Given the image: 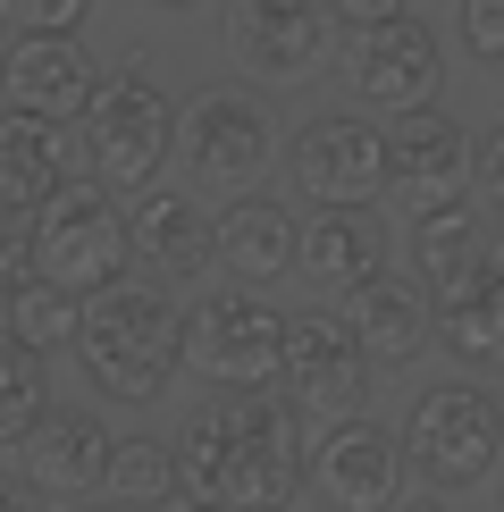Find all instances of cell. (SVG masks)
I'll use <instances>...</instances> for the list:
<instances>
[{"label": "cell", "instance_id": "1", "mask_svg": "<svg viewBox=\"0 0 504 512\" xmlns=\"http://www.w3.org/2000/svg\"><path fill=\"white\" fill-rule=\"evenodd\" d=\"M185 496H210L227 512H286L294 479H311L303 420L286 395H219L177 445Z\"/></svg>", "mask_w": 504, "mask_h": 512}, {"label": "cell", "instance_id": "2", "mask_svg": "<svg viewBox=\"0 0 504 512\" xmlns=\"http://www.w3.org/2000/svg\"><path fill=\"white\" fill-rule=\"evenodd\" d=\"M76 361L110 403H160L168 378L185 370V311L160 286H110L84 303Z\"/></svg>", "mask_w": 504, "mask_h": 512}, {"label": "cell", "instance_id": "3", "mask_svg": "<svg viewBox=\"0 0 504 512\" xmlns=\"http://www.w3.org/2000/svg\"><path fill=\"white\" fill-rule=\"evenodd\" d=\"M185 143V118H177V101L160 93V76L143 68V59H126V68L101 76V93H93V110H84L76 126V152H84V177L101 185V194H152L160 185V160Z\"/></svg>", "mask_w": 504, "mask_h": 512}, {"label": "cell", "instance_id": "4", "mask_svg": "<svg viewBox=\"0 0 504 512\" xmlns=\"http://www.w3.org/2000/svg\"><path fill=\"white\" fill-rule=\"evenodd\" d=\"M26 244H34V277L68 294H110L126 286V261H135V236H126V202L101 194L93 177H68L51 202L26 219Z\"/></svg>", "mask_w": 504, "mask_h": 512}, {"label": "cell", "instance_id": "5", "mask_svg": "<svg viewBox=\"0 0 504 512\" xmlns=\"http://www.w3.org/2000/svg\"><path fill=\"white\" fill-rule=\"evenodd\" d=\"M404 462L429 496H471L504 462V412L479 387H429L404 412Z\"/></svg>", "mask_w": 504, "mask_h": 512}, {"label": "cell", "instance_id": "6", "mask_svg": "<svg viewBox=\"0 0 504 512\" xmlns=\"http://www.w3.org/2000/svg\"><path fill=\"white\" fill-rule=\"evenodd\" d=\"M286 328L294 319L261 294H202L185 311V370H202L219 395H269L286 378Z\"/></svg>", "mask_w": 504, "mask_h": 512}, {"label": "cell", "instance_id": "7", "mask_svg": "<svg viewBox=\"0 0 504 512\" xmlns=\"http://www.w3.org/2000/svg\"><path fill=\"white\" fill-rule=\"evenodd\" d=\"M370 353L353 345L345 319H294L286 328V403L303 429H336V420H362L370 412Z\"/></svg>", "mask_w": 504, "mask_h": 512}, {"label": "cell", "instance_id": "8", "mask_svg": "<svg viewBox=\"0 0 504 512\" xmlns=\"http://www.w3.org/2000/svg\"><path fill=\"white\" fill-rule=\"evenodd\" d=\"M479 185V152L471 135L446 110H412L387 126V194L404 219H437V210H462V194Z\"/></svg>", "mask_w": 504, "mask_h": 512}, {"label": "cell", "instance_id": "9", "mask_svg": "<svg viewBox=\"0 0 504 512\" xmlns=\"http://www.w3.org/2000/svg\"><path fill=\"white\" fill-rule=\"evenodd\" d=\"M345 84L362 93V110H387V118L437 110V93H446V51H437L429 26L395 17V26L345 34Z\"/></svg>", "mask_w": 504, "mask_h": 512}, {"label": "cell", "instance_id": "10", "mask_svg": "<svg viewBox=\"0 0 504 512\" xmlns=\"http://www.w3.org/2000/svg\"><path fill=\"white\" fill-rule=\"evenodd\" d=\"M404 429H378V420H336V429L311 445V496L328 512H395L404 504Z\"/></svg>", "mask_w": 504, "mask_h": 512}, {"label": "cell", "instance_id": "11", "mask_svg": "<svg viewBox=\"0 0 504 512\" xmlns=\"http://www.w3.org/2000/svg\"><path fill=\"white\" fill-rule=\"evenodd\" d=\"M294 185L311 210H370L387 194V126L370 118H311L294 135Z\"/></svg>", "mask_w": 504, "mask_h": 512}, {"label": "cell", "instance_id": "12", "mask_svg": "<svg viewBox=\"0 0 504 512\" xmlns=\"http://www.w3.org/2000/svg\"><path fill=\"white\" fill-rule=\"evenodd\" d=\"M278 160V126L252 93H202L185 110V168L210 194H252V177Z\"/></svg>", "mask_w": 504, "mask_h": 512}, {"label": "cell", "instance_id": "13", "mask_svg": "<svg viewBox=\"0 0 504 512\" xmlns=\"http://www.w3.org/2000/svg\"><path fill=\"white\" fill-rule=\"evenodd\" d=\"M101 93V68L84 59L76 34H17L9 59H0V101L17 118H42V126H84Z\"/></svg>", "mask_w": 504, "mask_h": 512}, {"label": "cell", "instance_id": "14", "mask_svg": "<svg viewBox=\"0 0 504 512\" xmlns=\"http://www.w3.org/2000/svg\"><path fill=\"white\" fill-rule=\"evenodd\" d=\"M328 34H336L328 0H236L227 9V42H236L244 76H261V84L311 76L328 59Z\"/></svg>", "mask_w": 504, "mask_h": 512}, {"label": "cell", "instance_id": "15", "mask_svg": "<svg viewBox=\"0 0 504 512\" xmlns=\"http://www.w3.org/2000/svg\"><path fill=\"white\" fill-rule=\"evenodd\" d=\"M126 236H135V261L152 269V286H194L219 261V219H202L194 194H177V185H152L126 202Z\"/></svg>", "mask_w": 504, "mask_h": 512}, {"label": "cell", "instance_id": "16", "mask_svg": "<svg viewBox=\"0 0 504 512\" xmlns=\"http://www.w3.org/2000/svg\"><path fill=\"white\" fill-rule=\"evenodd\" d=\"M345 328H353V345L370 353V370H404V361L429 345L437 303H429V286H420V277L378 269L370 286H353V294H345Z\"/></svg>", "mask_w": 504, "mask_h": 512}, {"label": "cell", "instance_id": "17", "mask_svg": "<svg viewBox=\"0 0 504 512\" xmlns=\"http://www.w3.org/2000/svg\"><path fill=\"white\" fill-rule=\"evenodd\" d=\"M110 429H101L93 412H59L17 445V462H26V487H42V496H93V487H110Z\"/></svg>", "mask_w": 504, "mask_h": 512}, {"label": "cell", "instance_id": "18", "mask_svg": "<svg viewBox=\"0 0 504 512\" xmlns=\"http://www.w3.org/2000/svg\"><path fill=\"white\" fill-rule=\"evenodd\" d=\"M68 126H42L0 110V219H34L42 202L68 185Z\"/></svg>", "mask_w": 504, "mask_h": 512}, {"label": "cell", "instance_id": "19", "mask_svg": "<svg viewBox=\"0 0 504 512\" xmlns=\"http://www.w3.org/2000/svg\"><path fill=\"white\" fill-rule=\"evenodd\" d=\"M294 252H303V219H294L286 202H269V194H236L219 210V261L252 277V286H269V277H286L294 269Z\"/></svg>", "mask_w": 504, "mask_h": 512}, {"label": "cell", "instance_id": "20", "mask_svg": "<svg viewBox=\"0 0 504 512\" xmlns=\"http://www.w3.org/2000/svg\"><path fill=\"white\" fill-rule=\"evenodd\" d=\"M294 269L320 277V286H345V294H353V286H370V277L387 269V236H378L370 210H311Z\"/></svg>", "mask_w": 504, "mask_h": 512}, {"label": "cell", "instance_id": "21", "mask_svg": "<svg viewBox=\"0 0 504 512\" xmlns=\"http://www.w3.org/2000/svg\"><path fill=\"white\" fill-rule=\"evenodd\" d=\"M488 244H479L471 210H437V219H412V277L429 286V303H446L454 286H471Z\"/></svg>", "mask_w": 504, "mask_h": 512}, {"label": "cell", "instance_id": "22", "mask_svg": "<svg viewBox=\"0 0 504 512\" xmlns=\"http://www.w3.org/2000/svg\"><path fill=\"white\" fill-rule=\"evenodd\" d=\"M437 336H446L462 361H488V370H504V286H496L488 269L437 303Z\"/></svg>", "mask_w": 504, "mask_h": 512}, {"label": "cell", "instance_id": "23", "mask_svg": "<svg viewBox=\"0 0 504 512\" xmlns=\"http://www.w3.org/2000/svg\"><path fill=\"white\" fill-rule=\"evenodd\" d=\"M0 319H9V336H17V345H34V353H76V336H84V294L51 286V277H26L17 303L0 311Z\"/></svg>", "mask_w": 504, "mask_h": 512}, {"label": "cell", "instance_id": "24", "mask_svg": "<svg viewBox=\"0 0 504 512\" xmlns=\"http://www.w3.org/2000/svg\"><path fill=\"white\" fill-rule=\"evenodd\" d=\"M42 420H51V378H42V353L17 345L0 328V445H26Z\"/></svg>", "mask_w": 504, "mask_h": 512}, {"label": "cell", "instance_id": "25", "mask_svg": "<svg viewBox=\"0 0 504 512\" xmlns=\"http://www.w3.org/2000/svg\"><path fill=\"white\" fill-rule=\"evenodd\" d=\"M110 496L160 512L168 496H185V462L168 454L160 437H118V445H110Z\"/></svg>", "mask_w": 504, "mask_h": 512}, {"label": "cell", "instance_id": "26", "mask_svg": "<svg viewBox=\"0 0 504 512\" xmlns=\"http://www.w3.org/2000/svg\"><path fill=\"white\" fill-rule=\"evenodd\" d=\"M84 9L93 0H0V26H9V42L17 34H76Z\"/></svg>", "mask_w": 504, "mask_h": 512}, {"label": "cell", "instance_id": "27", "mask_svg": "<svg viewBox=\"0 0 504 512\" xmlns=\"http://www.w3.org/2000/svg\"><path fill=\"white\" fill-rule=\"evenodd\" d=\"M462 51L479 68H504V0H462Z\"/></svg>", "mask_w": 504, "mask_h": 512}, {"label": "cell", "instance_id": "28", "mask_svg": "<svg viewBox=\"0 0 504 512\" xmlns=\"http://www.w3.org/2000/svg\"><path fill=\"white\" fill-rule=\"evenodd\" d=\"M34 277V244H26V227H9L0 219V311L17 303V286Z\"/></svg>", "mask_w": 504, "mask_h": 512}, {"label": "cell", "instance_id": "29", "mask_svg": "<svg viewBox=\"0 0 504 512\" xmlns=\"http://www.w3.org/2000/svg\"><path fill=\"white\" fill-rule=\"evenodd\" d=\"M328 17L345 34H370V26H395V17H412V0H328Z\"/></svg>", "mask_w": 504, "mask_h": 512}, {"label": "cell", "instance_id": "30", "mask_svg": "<svg viewBox=\"0 0 504 512\" xmlns=\"http://www.w3.org/2000/svg\"><path fill=\"white\" fill-rule=\"evenodd\" d=\"M479 202H488V219L504 227V126L479 143Z\"/></svg>", "mask_w": 504, "mask_h": 512}, {"label": "cell", "instance_id": "31", "mask_svg": "<svg viewBox=\"0 0 504 512\" xmlns=\"http://www.w3.org/2000/svg\"><path fill=\"white\" fill-rule=\"evenodd\" d=\"M0 512H51V504H42V487H17V479H0Z\"/></svg>", "mask_w": 504, "mask_h": 512}, {"label": "cell", "instance_id": "32", "mask_svg": "<svg viewBox=\"0 0 504 512\" xmlns=\"http://www.w3.org/2000/svg\"><path fill=\"white\" fill-rule=\"evenodd\" d=\"M160 512H227V504H210V496H168Z\"/></svg>", "mask_w": 504, "mask_h": 512}, {"label": "cell", "instance_id": "33", "mask_svg": "<svg viewBox=\"0 0 504 512\" xmlns=\"http://www.w3.org/2000/svg\"><path fill=\"white\" fill-rule=\"evenodd\" d=\"M395 512H446V496H429V487H420V496H404Z\"/></svg>", "mask_w": 504, "mask_h": 512}, {"label": "cell", "instance_id": "34", "mask_svg": "<svg viewBox=\"0 0 504 512\" xmlns=\"http://www.w3.org/2000/svg\"><path fill=\"white\" fill-rule=\"evenodd\" d=\"M479 269H488V277H496V286H504V236L488 244V261H479Z\"/></svg>", "mask_w": 504, "mask_h": 512}, {"label": "cell", "instance_id": "35", "mask_svg": "<svg viewBox=\"0 0 504 512\" xmlns=\"http://www.w3.org/2000/svg\"><path fill=\"white\" fill-rule=\"evenodd\" d=\"M152 9H202V0H152Z\"/></svg>", "mask_w": 504, "mask_h": 512}, {"label": "cell", "instance_id": "36", "mask_svg": "<svg viewBox=\"0 0 504 512\" xmlns=\"http://www.w3.org/2000/svg\"><path fill=\"white\" fill-rule=\"evenodd\" d=\"M0 59H9V26H0Z\"/></svg>", "mask_w": 504, "mask_h": 512}, {"label": "cell", "instance_id": "37", "mask_svg": "<svg viewBox=\"0 0 504 512\" xmlns=\"http://www.w3.org/2000/svg\"><path fill=\"white\" fill-rule=\"evenodd\" d=\"M84 512H93V504H84ZM101 512H126V504H101Z\"/></svg>", "mask_w": 504, "mask_h": 512}, {"label": "cell", "instance_id": "38", "mask_svg": "<svg viewBox=\"0 0 504 512\" xmlns=\"http://www.w3.org/2000/svg\"><path fill=\"white\" fill-rule=\"evenodd\" d=\"M496 496H504V487H496Z\"/></svg>", "mask_w": 504, "mask_h": 512}]
</instances>
